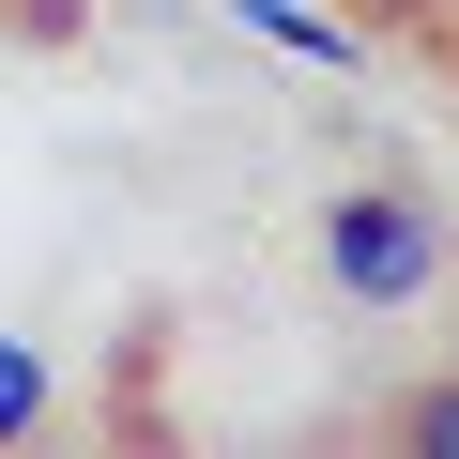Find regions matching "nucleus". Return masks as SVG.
<instances>
[{
    "mask_svg": "<svg viewBox=\"0 0 459 459\" xmlns=\"http://www.w3.org/2000/svg\"><path fill=\"white\" fill-rule=\"evenodd\" d=\"M322 276H337L352 307H413V291L444 276V230H429L398 184H352V199L322 214Z\"/></svg>",
    "mask_w": 459,
    "mask_h": 459,
    "instance_id": "f257e3e1",
    "label": "nucleus"
},
{
    "mask_svg": "<svg viewBox=\"0 0 459 459\" xmlns=\"http://www.w3.org/2000/svg\"><path fill=\"white\" fill-rule=\"evenodd\" d=\"M246 31H276V47H307V62H337V47H352L322 0H246Z\"/></svg>",
    "mask_w": 459,
    "mask_h": 459,
    "instance_id": "f03ea898",
    "label": "nucleus"
},
{
    "mask_svg": "<svg viewBox=\"0 0 459 459\" xmlns=\"http://www.w3.org/2000/svg\"><path fill=\"white\" fill-rule=\"evenodd\" d=\"M31 413H47V352H31V337H0V444H16Z\"/></svg>",
    "mask_w": 459,
    "mask_h": 459,
    "instance_id": "7ed1b4c3",
    "label": "nucleus"
},
{
    "mask_svg": "<svg viewBox=\"0 0 459 459\" xmlns=\"http://www.w3.org/2000/svg\"><path fill=\"white\" fill-rule=\"evenodd\" d=\"M398 444H413V459H459V383H429V398L398 413Z\"/></svg>",
    "mask_w": 459,
    "mask_h": 459,
    "instance_id": "20e7f679",
    "label": "nucleus"
},
{
    "mask_svg": "<svg viewBox=\"0 0 459 459\" xmlns=\"http://www.w3.org/2000/svg\"><path fill=\"white\" fill-rule=\"evenodd\" d=\"M368 16H444V0H368Z\"/></svg>",
    "mask_w": 459,
    "mask_h": 459,
    "instance_id": "39448f33",
    "label": "nucleus"
}]
</instances>
